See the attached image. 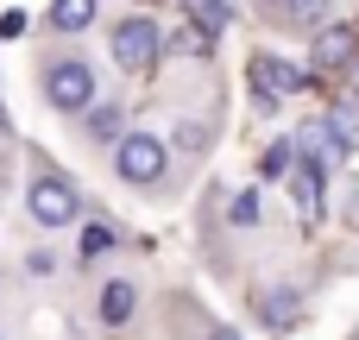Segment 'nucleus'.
I'll return each mask as SVG.
<instances>
[{"label": "nucleus", "mask_w": 359, "mask_h": 340, "mask_svg": "<svg viewBox=\"0 0 359 340\" xmlns=\"http://www.w3.org/2000/svg\"><path fill=\"white\" fill-rule=\"evenodd\" d=\"M38 95H44V107L50 114H69V120H82L88 107H95V63L88 57H44V69H38Z\"/></svg>", "instance_id": "1"}, {"label": "nucleus", "mask_w": 359, "mask_h": 340, "mask_svg": "<svg viewBox=\"0 0 359 340\" xmlns=\"http://www.w3.org/2000/svg\"><path fill=\"white\" fill-rule=\"evenodd\" d=\"M107 50H114V63H120L126 76H145V69L164 57V32H158V19H151V13H126V19H114Z\"/></svg>", "instance_id": "2"}, {"label": "nucleus", "mask_w": 359, "mask_h": 340, "mask_svg": "<svg viewBox=\"0 0 359 340\" xmlns=\"http://www.w3.org/2000/svg\"><path fill=\"white\" fill-rule=\"evenodd\" d=\"M164 170H170V145H164L158 132H126V139L114 145V177H120V183L151 189V183H164Z\"/></svg>", "instance_id": "3"}, {"label": "nucleus", "mask_w": 359, "mask_h": 340, "mask_svg": "<svg viewBox=\"0 0 359 340\" xmlns=\"http://www.w3.org/2000/svg\"><path fill=\"white\" fill-rule=\"evenodd\" d=\"M25 208H32V221H38V227H50V233L82 221V196H76L63 177H50V170H38V177H32V189H25Z\"/></svg>", "instance_id": "4"}, {"label": "nucleus", "mask_w": 359, "mask_h": 340, "mask_svg": "<svg viewBox=\"0 0 359 340\" xmlns=\"http://www.w3.org/2000/svg\"><path fill=\"white\" fill-rule=\"evenodd\" d=\"M353 57H359V25H347V19H328L309 38V63L316 69H353Z\"/></svg>", "instance_id": "5"}, {"label": "nucleus", "mask_w": 359, "mask_h": 340, "mask_svg": "<svg viewBox=\"0 0 359 340\" xmlns=\"http://www.w3.org/2000/svg\"><path fill=\"white\" fill-rule=\"evenodd\" d=\"M246 82H259V88H271V95L284 101V95H297V88H309V82H316V69H297V63H284V57H271V50H259V57L246 63Z\"/></svg>", "instance_id": "6"}, {"label": "nucleus", "mask_w": 359, "mask_h": 340, "mask_svg": "<svg viewBox=\"0 0 359 340\" xmlns=\"http://www.w3.org/2000/svg\"><path fill=\"white\" fill-rule=\"evenodd\" d=\"M95 315H101V328H126V322L139 315V284L107 278V284H101V297H95Z\"/></svg>", "instance_id": "7"}, {"label": "nucleus", "mask_w": 359, "mask_h": 340, "mask_svg": "<svg viewBox=\"0 0 359 340\" xmlns=\"http://www.w3.org/2000/svg\"><path fill=\"white\" fill-rule=\"evenodd\" d=\"M82 139L88 145H120L126 139V101H95L82 114Z\"/></svg>", "instance_id": "8"}, {"label": "nucleus", "mask_w": 359, "mask_h": 340, "mask_svg": "<svg viewBox=\"0 0 359 340\" xmlns=\"http://www.w3.org/2000/svg\"><path fill=\"white\" fill-rule=\"evenodd\" d=\"M290 145H297V158H303L309 170H328V164L341 158V145L328 139V126H322V120H309V126H297V139H290Z\"/></svg>", "instance_id": "9"}, {"label": "nucleus", "mask_w": 359, "mask_h": 340, "mask_svg": "<svg viewBox=\"0 0 359 340\" xmlns=\"http://www.w3.org/2000/svg\"><path fill=\"white\" fill-rule=\"evenodd\" d=\"M95 13H101V0H50L44 6V25L50 32H88Z\"/></svg>", "instance_id": "10"}, {"label": "nucleus", "mask_w": 359, "mask_h": 340, "mask_svg": "<svg viewBox=\"0 0 359 340\" xmlns=\"http://www.w3.org/2000/svg\"><path fill=\"white\" fill-rule=\"evenodd\" d=\"M290 196H297V215L316 221V215H322V170L297 164V170H290Z\"/></svg>", "instance_id": "11"}, {"label": "nucleus", "mask_w": 359, "mask_h": 340, "mask_svg": "<svg viewBox=\"0 0 359 340\" xmlns=\"http://www.w3.org/2000/svg\"><path fill=\"white\" fill-rule=\"evenodd\" d=\"M322 126H328V139H334L341 151H359V114H353V101H334Z\"/></svg>", "instance_id": "12"}, {"label": "nucleus", "mask_w": 359, "mask_h": 340, "mask_svg": "<svg viewBox=\"0 0 359 340\" xmlns=\"http://www.w3.org/2000/svg\"><path fill=\"white\" fill-rule=\"evenodd\" d=\"M290 170H297V145H290V139H278V145H265V151H259V177H271V183H278V177H290Z\"/></svg>", "instance_id": "13"}, {"label": "nucleus", "mask_w": 359, "mask_h": 340, "mask_svg": "<svg viewBox=\"0 0 359 340\" xmlns=\"http://www.w3.org/2000/svg\"><path fill=\"white\" fill-rule=\"evenodd\" d=\"M259 183H246V189H233V202H227V227H259Z\"/></svg>", "instance_id": "14"}, {"label": "nucleus", "mask_w": 359, "mask_h": 340, "mask_svg": "<svg viewBox=\"0 0 359 340\" xmlns=\"http://www.w3.org/2000/svg\"><path fill=\"white\" fill-rule=\"evenodd\" d=\"M265 322L284 334V328H297V290H271L265 297Z\"/></svg>", "instance_id": "15"}, {"label": "nucleus", "mask_w": 359, "mask_h": 340, "mask_svg": "<svg viewBox=\"0 0 359 340\" xmlns=\"http://www.w3.org/2000/svg\"><path fill=\"white\" fill-rule=\"evenodd\" d=\"M114 240H120V233H114L107 221H88V227H82V259H107Z\"/></svg>", "instance_id": "16"}, {"label": "nucleus", "mask_w": 359, "mask_h": 340, "mask_svg": "<svg viewBox=\"0 0 359 340\" xmlns=\"http://www.w3.org/2000/svg\"><path fill=\"white\" fill-rule=\"evenodd\" d=\"M290 19H303L309 32H322L328 25V0H290Z\"/></svg>", "instance_id": "17"}, {"label": "nucleus", "mask_w": 359, "mask_h": 340, "mask_svg": "<svg viewBox=\"0 0 359 340\" xmlns=\"http://www.w3.org/2000/svg\"><path fill=\"white\" fill-rule=\"evenodd\" d=\"M177 145H183V151H202V145H208V126H202V120H183V126H177Z\"/></svg>", "instance_id": "18"}, {"label": "nucleus", "mask_w": 359, "mask_h": 340, "mask_svg": "<svg viewBox=\"0 0 359 340\" xmlns=\"http://www.w3.org/2000/svg\"><path fill=\"white\" fill-rule=\"evenodd\" d=\"M25 271H32V278H50V271H57V252H50V246L25 252Z\"/></svg>", "instance_id": "19"}, {"label": "nucleus", "mask_w": 359, "mask_h": 340, "mask_svg": "<svg viewBox=\"0 0 359 340\" xmlns=\"http://www.w3.org/2000/svg\"><path fill=\"white\" fill-rule=\"evenodd\" d=\"M246 95H252V114H278V107H284V101H278L271 88H259V82H246Z\"/></svg>", "instance_id": "20"}, {"label": "nucleus", "mask_w": 359, "mask_h": 340, "mask_svg": "<svg viewBox=\"0 0 359 340\" xmlns=\"http://www.w3.org/2000/svg\"><path fill=\"white\" fill-rule=\"evenodd\" d=\"M25 32V13H0V38H19Z\"/></svg>", "instance_id": "21"}, {"label": "nucleus", "mask_w": 359, "mask_h": 340, "mask_svg": "<svg viewBox=\"0 0 359 340\" xmlns=\"http://www.w3.org/2000/svg\"><path fill=\"white\" fill-rule=\"evenodd\" d=\"M208 340H240V334H233V328H215V334H208Z\"/></svg>", "instance_id": "22"}, {"label": "nucleus", "mask_w": 359, "mask_h": 340, "mask_svg": "<svg viewBox=\"0 0 359 340\" xmlns=\"http://www.w3.org/2000/svg\"><path fill=\"white\" fill-rule=\"evenodd\" d=\"M265 6H290V0H265Z\"/></svg>", "instance_id": "23"}, {"label": "nucleus", "mask_w": 359, "mask_h": 340, "mask_svg": "<svg viewBox=\"0 0 359 340\" xmlns=\"http://www.w3.org/2000/svg\"><path fill=\"white\" fill-rule=\"evenodd\" d=\"M139 6H158V0H139Z\"/></svg>", "instance_id": "24"}]
</instances>
